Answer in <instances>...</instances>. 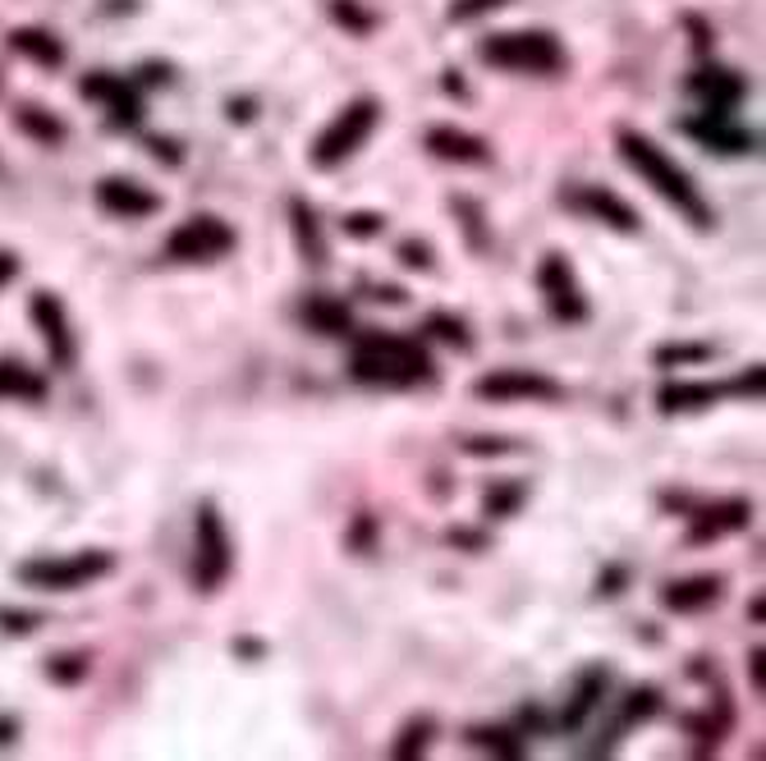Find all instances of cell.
<instances>
[{"mask_svg":"<svg viewBox=\"0 0 766 761\" xmlns=\"http://www.w3.org/2000/svg\"><path fill=\"white\" fill-rule=\"evenodd\" d=\"M616 147H620V161H624L661 202H671V207H675L688 225H698V230H711V225H717V212L707 207V197H702V189L694 184V174H688L656 138L638 134V129H616Z\"/></svg>","mask_w":766,"mask_h":761,"instance_id":"obj_1","label":"cell"},{"mask_svg":"<svg viewBox=\"0 0 766 761\" xmlns=\"http://www.w3.org/2000/svg\"><path fill=\"white\" fill-rule=\"evenodd\" d=\"M349 376L359 380V386L414 390L437 376V363H431L427 344L414 336L363 331V336H353V349H349Z\"/></svg>","mask_w":766,"mask_h":761,"instance_id":"obj_2","label":"cell"},{"mask_svg":"<svg viewBox=\"0 0 766 761\" xmlns=\"http://www.w3.org/2000/svg\"><path fill=\"white\" fill-rule=\"evenodd\" d=\"M477 60L505 69V73H528V79H551L565 69V46L547 29H523V33H496L477 46Z\"/></svg>","mask_w":766,"mask_h":761,"instance_id":"obj_3","label":"cell"},{"mask_svg":"<svg viewBox=\"0 0 766 761\" xmlns=\"http://www.w3.org/2000/svg\"><path fill=\"white\" fill-rule=\"evenodd\" d=\"M115 569L111 550H74V555H37L14 569L19 582H29L37 592H79L88 582L106 578Z\"/></svg>","mask_w":766,"mask_h":761,"instance_id":"obj_4","label":"cell"},{"mask_svg":"<svg viewBox=\"0 0 766 761\" xmlns=\"http://www.w3.org/2000/svg\"><path fill=\"white\" fill-rule=\"evenodd\" d=\"M229 569H235V542H229L216 500H202L193 514V588L207 597L221 592Z\"/></svg>","mask_w":766,"mask_h":761,"instance_id":"obj_5","label":"cell"},{"mask_svg":"<svg viewBox=\"0 0 766 761\" xmlns=\"http://www.w3.org/2000/svg\"><path fill=\"white\" fill-rule=\"evenodd\" d=\"M376 120H381V101H376V96H353L349 106L317 134V143H313V166H317V170H336V166H345L349 157H359L363 143H368L372 129H376Z\"/></svg>","mask_w":766,"mask_h":761,"instance_id":"obj_6","label":"cell"},{"mask_svg":"<svg viewBox=\"0 0 766 761\" xmlns=\"http://www.w3.org/2000/svg\"><path fill=\"white\" fill-rule=\"evenodd\" d=\"M235 243H239L235 225L221 220V216H212V212H198V216L180 220V225L170 230V239H166V262H174V266H212V262L229 258V252H235Z\"/></svg>","mask_w":766,"mask_h":761,"instance_id":"obj_7","label":"cell"},{"mask_svg":"<svg viewBox=\"0 0 766 761\" xmlns=\"http://www.w3.org/2000/svg\"><path fill=\"white\" fill-rule=\"evenodd\" d=\"M538 289H542V303H547V313L555 321L583 326L587 317H593V303H587L578 275H574V262L565 258V252H547V258L538 262Z\"/></svg>","mask_w":766,"mask_h":761,"instance_id":"obj_8","label":"cell"},{"mask_svg":"<svg viewBox=\"0 0 766 761\" xmlns=\"http://www.w3.org/2000/svg\"><path fill=\"white\" fill-rule=\"evenodd\" d=\"M473 395L492 399V404H560V399H565V386H560L555 376H547V372L505 367V372H492V376H477Z\"/></svg>","mask_w":766,"mask_h":761,"instance_id":"obj_9","label":"cell"},{"mask_svg":"<svg viewBox=\"0 0 766 761\" xmlns=\"http://www.w3.org/2000/svg\"><path fill=\"white\" fill-rule=\"evenodd\" d=\"M29 317H33L37 336H42V344L50 353V367L69 372L74 363H79V340H74V326H69V313H65V298L60 294L37 289L29 298Z\"/></svg>","mask_w":766,"mask_h":761,"instance_id":"obj_10","label":"cell"},{"mask_svg":"<svg viewBox=\"0 0 766 761\" xmlns=\"http://www.w3.org/2000/svg\"><path fill=\"white\" fill-rule=\"evenodd\" d=\"M684 134L698 138L711 151H721V157H757V147H762V134L739 124L734 111H702L694 120H684Z\"/></svg>","mask_w":766,"mask_h":761,"instance_id":"obj_11","label":"cell"},{"mask_svg":"<svg viewBox=\"0 0 766 761\" xmlns=\"http://www.w3.org/2000/svg\"><path fill=\"white\" fill-rule=\"evenodd\" d=\"M560 202H565L570 212L587 216V220H601L606 230H616V235H638L643 230V216H638L629 202L616 193V189H597V184H583V189H570V193H560Z\"/></svg>","mask_w":766,"mask_h":761,"instance_id":"obj_12","label":"cell"},{"mask_svg":"<svg viewBox=\"0 0 766 761\" xmlns=\"http://www.w3.org/2000/svg\"><path fill=\"white\" fill-rule=\"evenodd\" d=\"M79 92L88 101H101V106H106L111 129L129 134V129H138V124H143V96H138V88L129 79H115V73H88V79L79 83Z\"/></svg>","mask_w":766,"mask_h":761,"instance_id":"obj_13","label":"cell"},{"mask_svg":"<svg viewBox=\"0 0 766 761\" xmlns=\"http://www.w3.org/2000/svg\"><path fill=\"white\" fill-rule=\"evenodd\" d=\"M92 197H97L101 212L120 216V220H147V216L161 212V193L129 180V174H106V180H97Z\"/></svg>","mask_w":766,"mask_h":761,"instance_id":"obj_14","label":"cell"},{"mask_svg":"<svg viewBox=\"0 0 766 761\" xmlns=\"http://www.w3.org/2000/svg\"><path fill=\"white\" fill-rule=\"evenodd\" d=\"M748 519H753V504L748 500H739V496L711 500V504H702V510L688 514V546H707V542L730 537V532H744Z\"/></svg>","mask_w":766,"mask_h":761,"instance_id":"obj_15","label":"cell"},{"mask_svg":"<svg viewBox=\"0 0 766 761\" xmlns=\"http://www.w3.org/2000/svg\"><path fill=\"white\" fill-rule=\"evenodd\" d=\"M721 597H725V573H684L661 588V605L671 615H698L707 605H717Z\"/></svg>","mask_w":766,"mask_h":761,"instance_id":"obj_16","label":"cell"},{"mask_svg":"<svg viewBox=\"0 0 766 761\" xmlns=\"http://www.w3.org/2000/svg\"><path fill=\"white\" fill-rule=\"evenodd\" d=\"M688 92L702 101V111H739L748 96V83L739 79L734 69H721V65H702L694 79H688Z\"/></svg>","mask_w":766,"mask_h":761,"instance_id":"obj_17","label":"cell"},{"mask_svg":"<svg viewBox=\"0 0 766 761\" xmlns=\"http://www.w3.org/2000/svg\"><path fill=\"white\" fill-rule=\"evenodd\" d=\"M423 143L437 161H454V166H487L492 161V143L459 129V124H437V129H427Z\"/></svg>","mask_w":766,"mask_h":761,"instance_id":"obj_18","label":"cell"},{"mask_svg":"<svg viewBox=\"0 0 766 761\" xmlns=\"http://www.w3.org/2000/svg\"><path fill=\"white\" fill-rule=\"evenodd\" d=\"M606 689H610V670H606V666H587V670L578 674V683H574V693H570V702L560 706V720H555V725L565 729V734L583 729V725H587V716H593L597 706H601Z\"/></svg>","mask_w":766,"mask_h":761,"instance_id":"obj_19","label":"cell"},{"mask_svg":"<svg viewBox=\"0 0 766 761\" xmlns=\"http://www.w3.org/2000/svg\"><path fill=\"white\" fill-rule=\"evenodd\" d=\"M730 390L725 386H711V380H666L656 390V409L661 413H702V409H717Z\"/></svg>","mask_w":766,"mask_h":761,"instance_id":"obj_20","label":"cell"},{"mask_svg":"<svg viewBox=\"0 0 766 761\" xmlns=\"http://www.w3.org/2000/svg\"><path fill=\"white\" fill-rule=\"evenodd\" d=\"M290 225H294V243L303 252V262L322 271L330 262V248H326V235H322L317 207H313L308 197H290Z\"/></svg>","mask_w":766,"mask_h":761,"instance_id":"obj_21","label":"cell"},{"mask_svg":"<svg viewBox=\"0 0 766 761\" xmlns=\"http://www.w3.org/2000/svg\"><path fill=\"white\" fill-rule=\"evenodd\" d=\"M303 321H308L317 336H330V340L353 331V313H349V303L336 298V294H308V298H303Z\"/></svg>","mask_w":766,"mask_h":761,"instance_id":"obj_22","label":"cell"},{"mask_svg":"<svg viewBox=\"0 0 766 761\" xmlns=\"http://www.w3.org/2000/svg\"><path fill=\"white\" fill-rule=\"evenodd\" d=\"M50 395L46 376L33 372L29 363L19 359H0V399H23V404H42Z\"/></svg>","mask_w":766,"mask_h":761,"instance_id":"obj_23","label":"cell"},{"mask_svg":"<svg viewBox=\"0 0 766 761\" xmlns=\"http://www.w3.org/2000/svg\"><path fill=\"white\" fill-rule=\"evenodd\" d=\"M10 46H14V56L33 60L42 69H60L65 65V42L56 33H46V29H14Z\"/></svg>","mask_w":766,"mask_h":761,"instance_id":"obj_24","label":"cell"},{"mask_svg":"<svg viewBox=\"0 0 766 761\" xmlns=\"http://www.w3.org/2000/svg\"><path fill=\"white\" fill-rule=\"evenodd\" d=\"M14 124L23 134H29L33 143H42V147H60L65 143V120L60 115H50V111H42V106H19L14 111Z\"/></svg>","mask_w":766,"mask_h":761,"instance_id":"obj_25","label":"cell"},{"mask_svg":"<svg viewBox=\"0 0 766 761\" xmlns=\"http://www.w3.org/2000/svg\"><path fill=\"white\" fill-rule=\"evenodd\" d=\"M528 500V487L519 477H500L487 487V496H482V519H509L519 514V504Z\"/></svg>","mask_w":766,"mask_h":761,"instance_id":"obj_26","label":"cell"},{"mask_svg":"<svg viewBox=\"0 0 766 761\" xmlns=\"http://www.w3.org/2000/svg\"><path fill=\"white\" fill-rule=\"evenodd\" d=\"M469 743L482 748V752H492V757H500V761H519L528 752V743L519 739V734H509L500 725H473L469 729Z\"/></svg>","mask_w":766,"mask_h":761,"instance_id":"obj_27","label":"cell"},{"mask_svg":"<svg viewBox=\"0 0 766 761\" xmlns=\"http://www.w3.org/2000/svg\"><path fill=\"white\" fill-rule=\"evenodd\" d=\"M423 336H427V340H441V344H450V349H459V353H469V349H473L469 321H464V317H454V313H431V317L423 321Z\"/></svg>","mask_w":766,"mask_h":761,"instance_id":"obj_28","label":"cell"},{"mask_svg":"<svg viewBox=\"0 0 766 761\" xmlns=\"http://www.w3.org/2000/svg\"><path fill=\"white\" fill-rule=\"evenodd\" d=\"M92 674V656L88 651H56L46 656V679L60 683V689H74V683H83Z\"/></svg>","mask_w":766,"mask_h":761,"instance_id":"obj_29","label":"cell"},{"mask_svg":"<svg viewBox=\"0 0 766 761\" xmlns=\"http://www.w3.org/2000/svg\"><path fill=\"white\" fill-rule=\"evenodd\" d=\"M431 734H437V720H431V716H414V720L399 729V739L391 743V757H399V761L423 757L431 748Z\"/></svg>","mask_w":766,"mask_h":761,"instance_id":"obj_30","label":"cell"},{"mask_svg":"<svg viewBox=\"0 0 766 761\" xmlns=\"http://www.w3.org/2000/svg\"><path fill=\"white\" fill-rule=\"evenodd\" d=\"M656 712H661V689H652V683H638V689L624 697V706H620V729L647 725Z\"/></svg>","mask_w":766,"mask_h":761,"instance_id":"obj_31","label":"cell"},{"mask_svg":"<svg viewBox=\"0 0 766 761\" xmlns=\"http://www.w3.org/2000/svg\"><path fill=\"white\" fill-rule=\"evenodd\" d=\"M652 359H656V367H694V363L717 359V349L711 344H661Z\"/></svg>","mask_w":766,"mask_h":761,"instance_id":"obj_32","label":"cell"},{"mask_svg":"<svg viewBox=\"0 0 766 761\" xmlns=\"http://www.w3.org/2000/svg\"><path fill=\"white\" fill-rule=\"evenodd\" d=\"M450 212H454V216H464V235H469V248H473V252L492 248V235H487V216H482V207H477V202H469V197H454V202H450Z\"/></svg>","mask_w":766,"mask_h":761,"instance_id":"obj_33","label":"cell"},{"mask_svg":"<svg viewBox=\"0 0 766 761\" xmlns=\"http://www.w3.org/2000/svg\"><path fill=\"white\" fill-rule=\"evenodd\" d=\"M46 624L42 611H29V605H0V633H10V638H29Z\"/></svg>","mask_w":766,"mask_h":761,"instance_id":"obj_34","label":"cell"},{"mask_svg":"<svg viewBox=\"0 0 766 761\" xmlns=\"http://www.w3.org/2000/svg\"><path fill=\"white\" fill-rule=\"evenodd\" d=\"M340 230H345V239H376L386 230V212H345Z\"/></svg>","mask_w":766,"mask_h":761,"instance_id":"obj_35","label":"cell"},{"mask_svg":"<svg viewBox=\"0 0 766 761\" xmlns=\"http://www.w3.org/2000/svg\"><path fill=\"white\" fill-rule=\"evenodd\" d=\"M395 262H399L404 271H431V266H437V252H431L427 239H399Z\"/></svg>","mask_w":766,"mask_h":761,"instance_id":"obj_36","label":"cell"},{"mask_svg":"<svg viewBox=\"0 0 766 761\" xmlns=\"http://www.w3.org/2000/svg\"><path fill=\"white\" fill-rule=\"evenodd\" d=\"M500 5H509V0H454V5H450V23H473V19L492 14Z\"/></svg>","mask_w":766,"mask_h":761,"instance_id":"obj_37","label":"cell"},{"mask_svg":"<svg viewBox=\"0 0 766 761\" xmlns=\"http://www.w3.org/2000/svg\"><path fill=\"white\" fill-rule=\"evenodd\" d=\"M330 14H336L345 29H353V33H368L372 29V14L359 10V0H330Z\"/></svg>","mask_w":766,"mask_h":761,"instance_id":"obj_38","label":"cell"},{"mask_svg":"<svg viewBox=\"0 0 766 761\" xmlns=\"http://www.w3.org/2000/svg\"><path fill=\"white\" fill-rule=\"evenodd\" d=\"M349 546L359 550V555H372V546H376V519H372V514H359V519H353Z\"/></svg>","mask_w":766,"mask_h":761,"instance_id":"obj_39","label":"cell"},{"mask_svg":"<svg viewBox=\"0 0 766 761\" xmlns=\"http://www.w3.org/2000/svg\"><path fill=\"white\" fill-rule=\"evenodd\" d=\"M629 588V569L624 565H606L597 578V597H620Z\"/></svg>","mask_w":766,"mask_h":761,"instance_id":"obj_40","label":"cell"},{"mask_svg":"<svg viewBox=\"0 0 766 761\" xmlns=\"http://www.w3.org/2000/svg\"><path fill=\"white\" fill-rule=\"evenodd\" d=\"M147 151H151L157 161H166V166H184V151H180V143H174V138L151 134V138H147Z\"/></svg>","mask_w":766,"mask_h":761,"instance_id":"obj_41","label":"cell"},{"mask_svg":"<svg viewBox=\"0 0 766 761\" xmlns=\"http://www.w3.org/2000/svg\"><path fill=\"white\" fill-rule=\"evenodd\" d=\"M509 450H515V445L500 441V436H473V441H464V454H477V459H482V454H492V459H496V454H509Z\"/></svg>","mask_w":766,"mask_h":761,"instance_id":"obj_42","label":"cell"},{"mask_svg":"<svg viewBox=\"0 0 766 761\" xmlns=\"http://www.w3.org/2000/svg\"><path fill=\"white\" fill-rule=\"evenodd\" d=\"M725 390H730V395H753V399H757V395H762V367H748L744 376H734Z\"/></svg>","mask_w":766,"mask_h":761,"instance_id":"obj_43","label":"cell"},{"mask_svg":"<svg viewBox=\"0 0 766 761\" xmlns=\"http://www.w3.org/2000/svg\"><path fill=\"white\" fill-rule=\"evenodd\" d=\"M14 281H19V252L0 248V289H5V285H14Z\"/></svg>","mask_w":766,"mask_h":761,"instance_id":"obj_44","label":"cell"},{"mask_svg":"<svg viewBox=\"0 0 766 761\" xmlns=\"http://www.w3.org/2000/svg\"><path fill=\"white\" fill-rule=\"evenodd\" d=\"M229 120H235V124H248L252 120V111H258V101H252V96H239V101H229Z\"/></svg>","mask_w":766,"mask_h":761,"instance_id":"obj_45","label":"cell"},{"mask_svg":"<svg viewBox=\"0 0 766 761\" xmlns=\"http://www.w3.org/2000/svg\"><path fill=\"white\" fill-rule=\"evenodd\" d=\"M143 83L147 88H166L170 83V65H143Z\"/></svg>","mask_w":766,"mask_h":761,"instance_id":"obj_46","label":"cell"},{"mask_svg":"<svg viewBox=\"0 0 766 761\" xmlns=\"http://www.w3.org/2000/svg\"><path fill=\"white\" fill-rule=\"evenodd\" d=\"M372 294H376V303H391V308H399V303L408 298L399 285H372Z\"/></svg>","mask_w":766,"mask_h":761,"instance_id":"obj_47","label":"cell"},{"mask_svg":"<svg viewBox=\"0 0 766 761\" xmlns=\"http://www.w3.org/2000/svg\"><path fill=\"white\" fill-rule=\"evenodd\" d=\"M19 739V720L14 716H0V748H10Z\"/></svg>","mask_w":766,"mask_h":761,"instance_id":"obj_48","label":"cell"},{"mask_svg":"<svg viewBox=\"0 0 766 761\" xmlns=\"http://www.w3.org/2000/svg\"><path fill=\"white\" fill-rule=\"evenodd\" d=\"M235 651H239V656H248V661H258V656H262L267 647H262V643H252V638H239V643H235Z\"/></svg>","mask_w":766,"mask_h":761,"instance_id":"obj_49","label":"cell"},{"mask_svg":"<svg viewBox=\"0 0 766 761\" xmlns=\"http://www.w3.org/2000/svg\"><path fill=\"white\" fill-rule=\"evenodd\" d=\"M446 92H450V96H469L464 73H454V69H450V73H446Z\"/></svg>","mask_w":766,"mask_h":761,"instance_id":"obj_50","label":"cell"},{"mask_svg":"<svg viewBox=\"0 0 766 761\" xmlns=\"http://www.w3.org/2000/svg\"><path fill=\"white\" fill-rule=\"evenodd\" d=\"M748 674H753V689H762V647L748 651Z\"/></svg>","mask_w":766,"mask_h":761,"instance_id":"obj_51","label":"cell"},{"mask_svg":"<svg viewBox=\"0 0 766 761\" xmlns=\"http://www.w3.org/2000/svg\"><path fill=\"white\" fill-rule=\"evenodd\" d=\"M450 542L469 546V550H482V537H473V532H450Z\"/></svg>","mask_w":766,"mask_h":761,"instance_id":"obj_52","label":"cell"}]
</instances>
